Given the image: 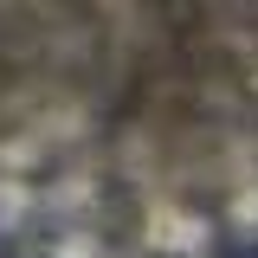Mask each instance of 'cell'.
I'll use <instances>...</instances> for the list:
<instances>
[{
    "label": "cell",
    "instance_id": "obj_1",
    "mask_svg": "<svg viewBox=\"0 0 258 258\" xmlns=\"http://www.w3.org/2000/svg\"><path fill=\"white\" fill-rule=\"evenodd\" d=\"M129 258H200V245H194L187 232H155V239H142Z\"/></svg>",
    "mask_w": 258,
    "mask_h": 258
},
{
    "label": "cell",
    "instance_id": "obj_2",
    "mask_svg": "<svg viewBox=\"0 0 258 258\" xmlns=\"http://www.w3.org/2000/svg\"><path fill=\"white\" fill-rule=\"evenodd\" d=\"M20 258H91L84 245H71V239H45V245H26Z\"/></svg>",
    "mask_w": 258,
    "mask_h": 258
}]
</instances>
